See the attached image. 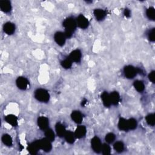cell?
Instances as JSON below:
<instances>
[{"label":"cell","mask_w":155,"mask_h":155,"mask_svg":"<svg viewBox=\"0 0 155 155\" xmlns=\"http://www.w3.org/2000/svg\"><path fill=\"white\" fill-rule=\"evenodd\" d=\"M38 125L40 129L42 130H45L48 128L49 125V121L47 117L44 116H41L38 119Z\"/></svg>","instance_id":"obj_10"},{"label":"cell","mask_w":155,"mask_h":155,"mask_svg":"<svg viewBox=\"0 0 155 155\" xmlns=\"http://www.w3.org/2000/svg\"><path fill=\"white\" fill-rule=\"evenodd\" d=\"M62 25L65 28L64 33L66 38H70L76 28V20L74 18L69 17L64 21Z\"/></svg>","instance_id":"obj_1"},{"label":"cell","mask_w":155,"mask_h":155,"mask_svg":"<svg viewBox=\"0 0 155 155\" xmlns=\"http://www.w3.org/2000/svg\"><path fill=\"white\" fill-rule=\"evenodd\" d=\"M101 151L102 154H110L111 153V149L110 147L107 144V143H104L102 145V148H101Z\"/></svg>","instance_id":"obj_31"},{"label":"cell","mask_w":155,"mask_h":155,"mask_svg":"<svg viewBox=\"0 0 155 155\" xmlns=\"http://www.w3.org/2000/svg\"><path fill=\"white\" fill-rule=\"evenodd\" d=\"M0 8L1 10L5 13H8L12 10L11 2L7 0L0 1Z\"/></svg>","instance_id":"obj_15"},{"label":"cell","mask_w":155,"mask_h":155,"mask_svg":"<svg viewBox=\"0 0 155 155\" xmlns=\"http://www.w3.org/2000/svg\"><path fill=\"white\" fill-rule=\"evenodd\" d=\"M115 138H116V136L113 133H109L107 134H106L105 139L107 143H111L114 142V140H115Z\"/></svg>","instance_id":"obj_32"},{"label":"cell","mask_w":155,"mask_h":155,"mask_svg":"<svg viewBox=\"0 0 155 155\" xmlns=\"http://www.w3.org/2000/svg\"><path fill=\"white\" fill-rule=\"evenodd\" d=\"M35 97L40 102H47L50 99L48 92L43 88H38L35 92Z\"/></svg>","instance_id":"obj_2"},{"label":"cell","mask_w":155,"mask_h":155,"mask_svg":"<svg viewBox=\"0 0 155 155\" xmlns=\"http://www.w3.org/2000/svg\"><path fill=\"white\" fill-rule=\"evenodd\" d=\"M110 97L111 104L117 105L120 101V96L117 91H113L110 94Z\"/></svg>","instance_id":"obj_19"},{"label":"cell","mask_w":155,"mask_h":155,"mask_svg":"<svg viewBox=\"0 0 155 155\" xmlns=\"http://www.w3.org/2000/svg\"><path fill=\"white\" fill-rule=\"evenodd\" d=\"M87 103V100H84V101H83L82 102V106H84L85 105V104Z\"/></svg>","instance_id":"obj_36"},{"label":"cell","mask_w":155,"mask_h":155,"mask_svg":"<svg viewBox=\"0 0 155 155\" xmlns=\"http://www.w3.org/2000/svg\"><path fill=\"white\" fill-rule=\"evenodd\" d=\"M39 145L40 148L45 152L50 151L52 148L51 141L46 137L39 140Z\"/></svg>","instance_id":"obj_6"},{"label":"cell","mask_w":155,"mask_h":155,"mask_svg":"<svg viewBox=\"0 0 155 155\" xmlns=\"http://www.w3.org/2000/svg\"><path fill=\"white\" fill-rule=\"evenodd\" d=\"M93 14H94L96 20H97V21L103 20L107 15L106 12L105 10H104L102 9H100V8L95 9L93 12Z\"/></svg>","instance_id":"obj_17"},{"label":"cell","mask_w":155,"mask_h":155,"mask_svg":"<svg viewBox=\"0 0 155 155\" xmlns=\"http://www.w3.org/2000/svg\"><path fill=\"white\" fill-rule=\"evenodd\" d=\"M148 79L151 82H152L153 83H154L155 82V71H152L148 74Z\"/></svg>","instance_id":"obj_34"},{"label":"cell","mask_w":155,"mask_h":155,"mask_svg":"<svg viewBox=\"0 0 155 155\" xmlns=\"http://www.w3.org/2000/svg\"><path fill=\"white\" fill-rule=\"evenodd\" d=\"M124 73L127 78L133 79L137 75V70L132 65H127L124 68Z\"/></svg>","instance_id":"obj_3"},{"label":"cell","mask_w":155,"mask_h":155,"mask_svg":"<svg viewBox=\"0 0 155 155\" xmlns=\"http://www.w3.org/2000/svg\"><path fill=\"white\" fill-rule=\"evenodd\" d=\"M3 30L4 31L7 35H12L15 31V25L14 24L10 22H7L4 24L3 26Z\"/></svg>","instance_id":"obj_13"},{"label":"cell","mask_w":155,"mask_h":155,"mask_svg":"<svg viewBox=\"0 0 155 155\" xmlns=\"http://www.w3.org/2000/svg\"><path fill=\"white\" fill-rule=\"evenodd\" d=\"M91 148L93 151L97 153H99L101 151L102 143L99 138L97 136H94L91 141Z\"/></svg>","instance_id":"obj_4"},{"label":"cell","mask_w":155,"mask_h":155,"mask_svg":"<svg viewBox=\"0 0 155 155\" xmlns=\"http://www.w3.org/2000/svg\"><path fill=\"white\" fill-rule=\"evenodd\" d=\"M45 137L48 139L49 140H50L51 142L54 140V137H55L54 133L53 131L50 128H47V130H45Z\"/></svg>","instance_id":"obj_25"},{"label":"cell","mask_w":155,"mask_h":155,"mask_svg":"<svg viewBox=\"0 0 155 155\" xmlns=\"http://www.w3.org/2000/svg\"><path fill=\"white\" fill-rule=\"evenodd\" d=\"M146 14L149 19L154 21L155 19V9L154 7H149L146 12Z\"/></svg>","instance_id":"obj_27"},{"label":"cell","mask_w":155,"mask_h":155,"mask_svg":"<svg viewBox=\"0 0 155 155\" xmlns=\"http://www.w3.org/2000/svg\"><path fill=\"white\" fill-rule=\"evenodd\" d=\"M5 120L13 127H16L18 125V118L13 114H8L5 117Z\"/></svg>","instance_id":"obj_18"},{"label":"cell","mask_w":155,"mask_h":155,"mask_svg":"<svg viewBox=\"0 0 155 155\" xmlns=\"http://www.w3.org/2000/svg\"><path fill=\"white\" fill-rule=\"evenodd\" d=\"M55 130L56 134L59 137H62L64 136L65 133L66 132V130L64 125H62L60 122H58L55 125Z\"/></svg>","instance_id":"obj_16"},{"label":"cell","mask_w":155,"mask_h":155,"mask_svg":"<svg viewBox=\"0 0 155 155\" xmlns=\"http://www.w3.org/2000/svg\"><path fill=\"white\" fill-rule=\"evenodd\" d=\"M76 20L77 26H78L79 27L82 29H85L88 27L89 22L88 19L83 15H79Z\"/></svg>","instance_id":"obj_5"},{"label":"cell","mask_w":155,"mask_h":155,"mask_svg":"<svg viewBox=\"0 0 155 155\" xmlns=\"http://www.w3.org/2000/svg\"><path fill=\"white\" fill-rule=\"evenodd\" d=\"M16 85L20 90H25L27 88L28 86V81L24 77H18L16 81Z\"/></svg>","instance_id":"obj_9"},{"label":"cell","mask_w":155,"mask_h":155,"mask_svg":"<svg viewBox=\"0 0 155 155\" xmlns=\"http://www.w3.org/2000/svg\"><path fill=\"white\" fill-rule=\"evenodd\" d=\"M124 15H125V17L127 18H129L130 16V15H131V12H130V10L128 9V8H125L124 11Z\"/></svg>","instance_id":"obj_35"},{"label":"cell","mask_w":155,"mask_h":155,"mask_svg":"<svg viewBox=\"0 0 155 155\" xmlns=\"http://www.w3.org/2000/svg\"><path fill=\"white\" fill-rule=\"evenodd\" d=\"M81 57H82V54L81 51L78 49H76L71 52L68 58L72 62H79L81 59Z\"/></svg>","instance_id":"obj_11"},{"label":"cell","mask_w":155,"mask_h":155,"mask_svg":"<svg viewBox=\"0 0 155 155\" xmlns=\"http://www.w3.org/2000/svg\"><path fill=\"white\" fill-rule=\"evenodd\" d=\"M148 38L151 42H154L155 41V30L154 28L149 30L148 33Z\"/></svg>","instance_id":"obj_33"},{"label":"cell","mask_w":155,"mask_h":155,"mask_svg":"<svg viewBox=\"0 0 155 155\" xmlns=\"http://www.w3.org/2000/svg\"><path fill=\"white\" fill-rule=\"evenodd\" d=\"M113 147L116 151H117V153H121L124 150V144L121 141H117L114 143Z\"/></svg>","instance_id":"obj_26"},{"label":"cell","mask_w":155,"mask_h":155,"mask_svg":"<svg viewBox=\"0 0 155 155\" xmlns=\"http://www.w3.org/2000/svg\"><path fill=\"white\" fill-rule=\"evenodd\" d=\"M101 99H102L103 104L106 107H109L111 105L110 97V94H108L107 92L104 91L102 93Z\"/></svg>","instance_id":"obj_20"},{"label":"cell","mask_w":155,"mask_h":155,"mask_svg":"<svg viewBox=\"0 0 155 155\" xmlns=\"http://www.w3.org/2000/svg\"><path fill=\"white\" fill-rule=\"evenodd\" d=\"M72 120L76 124H81L83 120V116L79 111H73L71 114Z\"/></svg>","instance_id":"obj_12"},{"label":"cell","mask_w":155,"mask_h":155,"mask_svg":"<svg viewBox=\"0 0 155 155\" xmlns=\"http://www.w3.org/2000/svg\"><path fill=\"white\" fill-rule=\"evenodd\" d=\"M127 124H128V130H134L136 128L137 123L135 119L134 118H130L127 120Z\"/></svg>","instance_id":"obj_28"},{"label":"cell","mask_w":155,"mask_h":155,"mask_svg":"<svg viewBox=\"0 0 155 155\" xmlns=\"http://www.w3.org/2000/svg\"><path fill=\"white\" fill-rule=\"evenodd\" d=\"M39 150H41L39 140L33 142L32 143H30L27 147V150L31 154H36Z\"/></svg>","instance_id":"obj_8"},{"label":"cell","mask_w":155,"mask_h":155,"mask_svg":"<svg viewBox=\"0 0 155 155\" xmlns=\"http://www.w3.org/2000/svg\"><path fill=\"white\" fill-rule=\"evenodd\" d=\"M146 121L147 124L151 126H154L155 124V119H154V113H151L148 114L146 117H145Z\"/></svg>","instance_id":"obj_29"},{"label":"cell","mask_w":155,"mask_h":155,"mask_svg":"<svg viewBox=\"0 0 155 155\" xmlns=\"http://www.w3.org/2000/svg\"><path fill=\"white\" fill-rule=\"evenodd\" d=\"M61 64L62 67H64L65 69H68L72 65V61L69 58H67V59L63 60Z\"/></svg>","instance_id":"obj_30"},{"label":"cell","mask_w":155,"mask_h":155,"mask_svg":"<svg viewBox=\"0 0 155 155\" xmlns=\"http://www.w3.org/2000/svg\"><path fill=\"white\" fill-rule=\"evenodd\" d=\"M2 141L4 145L8 147H10L13 144V140L11 136L7 134H5L2 136Z\"/></svg>","instance_id":"obj_23"},{"label":"cell","mask_w":155,"mask_h":155,"mask_svg":"<svg viewBox=\"0 0 155 155\" xmlns=\"http://www.w3.org/2000/svg\"><path fill=\"white\" fill-rule=\"evenodd\" d=\"M133 85L135 89L139 92H142L145 89L144 84L141 81H139V80L135 81L133 83Z\"/></svg>","instance_id":"obj_24"},{"label":"cell","mask_w":155,"mask_h":155,"mask_svg":"<svg viewBox=\"0 0 155 155\" xmlns=\"http://www.w3.org/2000/svg\"><path fill=\"white\" fill-rule=\"evenodd\" d=\"M64 137L65 140L69 143H73L74 142V134L70 131H66Z\"/></svg>","instance_id":"obj_22"},{"label":"cell","mask_w":155,"mask_h":155,"mask_svg":"<svg viewBox=\"0 0 155 155\" xmlns=\"http://www.w3.org/2000/svg\"><path fill=\"white\" fill-rule=\"evenodd\" d=\"M87 130H86V128L85 126L84 125H80L78 126L74 132V136L78 139H81L83 137L85 136V134H86Z\"/></svg>","instance_id":"obj_14"},{"label":"cell","mask_w":155,"mask_h":155,"mask_svg":"<svg viewBox=\"0 0 155 155\" xmlns=\"http://www.w3.org/2000/svg\"><path fill=\"white\" fill-rule=\"evenodd\" d=\"M54 39L58 45L59 46H63L65 42L66 36L64 33L58 31L54 35Z\"/></svg>","instance_id":"obj_7"},{"label":"cell","mask_w":155,"mask_h":155,"mask_svg":"<svg viewBox=\"0 0 155 155\" xmlns=\"http://www.w3.org/2000/svg\"><path fill=\"white\" fill-rule=\"evenodd\" d=\"M118 127L119 130H122V131H128V124H127V120H126L124 118L120 117L119 119V122H118Z\"/></svg>","instance_id":"obj_21"}]
</instances>
